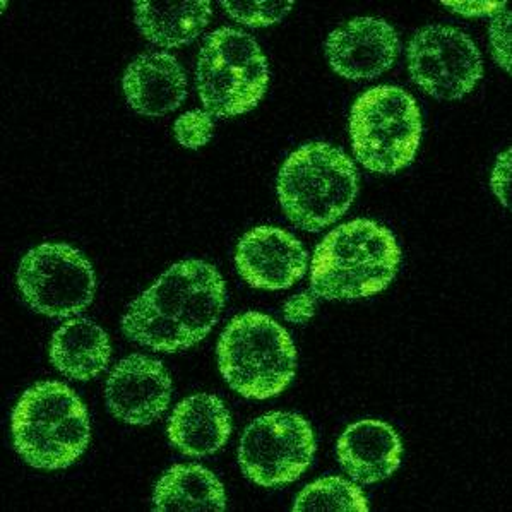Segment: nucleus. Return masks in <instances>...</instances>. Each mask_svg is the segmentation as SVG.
<instances>
[{
  "label": "nucleus",
  "mask_w": 512,
  "mask_h": 512,
  "mask_svg": "<svg viewBox=\"0 0 512 512\" xmlns=\"http://www.w3.org/2000/svg\"><path fill=\"white\" fill-rule=\"evenodd\" d=\"M211 18L208 0L199 2H137L136 24L148 42L177 48L203 33Z\"/></svg>",
  "instance_id": "nucleus-19"
},
{
  "label": "nucleus",
  "mask_w": 512,
  "mask_h": 512,
  "mask_svg": "<svg viewBox=\"0 0 512 512\" xmlns=\"http://www.w3.org/2000/svg\"><path fill=\"white\" fill-rule=\"evenodd\" d=\"M213 129L215 122L211 119V114L203 110H192L180 115L173 126L177 141L189 149L203 148L204 144H208L213 136Z\"/></svg>",
  "instance_id": "nucleus-22"
},
{
  "label": "nucleus",
  "mask_w": 512,
  "mask_h": 512,
  "mask_svg": "<svg viewBox=\"0 0 512 512\" xmlns=\"http://www.w3.org/2000/svg\"><path fill=\"white\" fill-rule=\"evenodd\" d=\"M295 512H365L369 504L364 492L345 478H321L307 485L295 501Z\"/></svg>",
  "instance_id": "nucleus-20"
},
{
  "label": "nucleus",
  "mask_w": 512,
  "mask_h": 512,
  "mask_svg": "<svg viewBox=\"0 0 512 512\" xmlns=\"http://www.w3.org/2000/svg\"><path fill=\"white\" fill-rule=\"evenodd\" d=\"M124 93L137 114L161 117L182 105L187 78L179 60L165 52H149L132 60L124 74Z\"/></svg>",
  "instance_id": "nucleus-14"
},
{
  "label": "nucleus",
  "mask_w": 512,
  "mask_h": 512,
  "mask_svg": "<svg viewBox=\"0 0 512 512\" xmlns=\"http://www.w3.org/2000/svg\"><path fill=\"white\" fill-rule=\"evenodd\" d=\"M336 453L343 470L355 482L370 485L386 480L398 470L403 446L389 423L360 420L343 432Z\"/></svg>",
  "instance_id": "nucleus-15"
},
{
  "label": "nucleus",
  "mask_w": 512,
  "mask_h": 512,
  "mask_svg": "<svg viewBox=\"0 0 512 512\" xmlns=\"http://www.w3.org/2000/svg\"><path fill=\"white\" fill-rule=\"evenodd\" d=\"M105 398L115 418L131 425H148L170 405L172 379L160 360L131 355L115 365Z\"/></svg>",
  "instance_id": "nucleus-11"
},
{
  "label": "nucleus",
  "mask_w": 512,
  "mask_h": 512,
  "mask_svg": "<svg viewBox=\"0 0 512 512\" xmlns=\"http://www.w3.org/2000/svg\"><path fill=\"white\" fill-rule=\"evenodd\" d=\"M490 187L495 196L499 197L506 208L511 206V149L502 153L497 158L492 175H490Z\"/></svg>",
  "instance_id": "nucleus-24"
},
{
  "label": "nucleus",
  "mask_w": 512,
  "mask_h": 512,
  "mask_svg": "<svg viewBox=\"0 0 512 512\" xmlns=\"http://www.w3.org/2000/svg\"><path fill=\"white\" fill-rule=\"evenodd\" d=\"M12 435L26 463L40 470H62L88 447V411L66 384L38 382L14 408Z\"/></svg>",
  "instance_id": "nucleus-3"
},
{
  "label": "nucleus",
  "mask_w": 512,
  "mask_h": 512,
  "mask_svg": "<svg viewBox=\"0 0 512 512\" xmlns=\"http://www.w3.org/2000/svg\"><path fill=\"white\" fill-rule=\"evenodd\" d=\"M230 18L247 24L251 28H264L271 24L280 23L292 9L293 2H221Z\"/></svg>",
  "instance_id": "nucleus-21"
},
{
  "label": "nucleus",
  "mask_w": 512,
  "mask_h": 512,
  "mask_svg": "<svg viewBox=\"0 0 512 512\" xmlns=\"http://www.w3.org/2000/svg\"><path fill=\"white\" fill-rule=\"evenodd\" d=\"M155 511L221 512L227 509V494L215 473L199 465H177L156 483Z\"/></svg>",
  "instance_id": "nucleus-18"
},
{
  "label": "nucleus",
  "mask_w": 512,
  "mask_h": 512,
  "mask_svg": "<svg viewBox=\"0 0 512 512\" xmlns=\"http://www.w3.org/2000/svg\"><path fill=\"white\" fill-rule=\"evenodd\" d=\"M225 305L220 271L199 259L177 262L129 305L122 329L156 352H179L208 336Z\"/></svg>",
  "instance_id": "nucleus-1"
},
{
  "label": "nucleus",
  "mask_w": 512,
  "mask_h": 512,
  "mask_svg": "<svg viewBox=\"0 0 512 512\" xmlns=\"http://www.w3.org/2000/svg\"><path fill=\"white\" fill-rule=\"evenodd\" d=\"M316 300L310 297L309 293L295 295L285 305V317L290 322H305L314 316Z\"/></svg>",
  "instance_id": "nucleus-25"
},
{
  "label": "nucleus",
  "mask_w": 512,
  "mask_h": 512,
  "mask_svg": "<svg viewBox=\"0 0 512 512\" xmlns=\"http://www.w3.org/2000/svg\"><path fill=\"white\" fill-rule=\"evenodd\" d=\"M112 355L108 334L98 324L78 317L57 329L50 345V360L60 374L90 381L107 369Z\"/></svg>",
  "instance_id": "nucleus-17"
},
{
  "label": "nucleus",
  "mask_w": 512,
  "mask_h": 512,
  "mask_svg": "<svg viewBox=\"0 0 512 512\" xmlns=\"http://www.w3.org/2000/svg\"><path fill=\"white\" fill-rule=\"evenodd\" d=\"M196 79L208 114H247L266 93L268 62L251 35L235 28H221L213 31L201 48Z\"/></svg>",
  "instance_id": "nucleus-6"
},
{
  "label": "nucleus",
  "mask_w": 512,
  "mask_h": 512,
  "mask_svg": "<svg viewBox=\"0 0 512 512\" xmlns=\"http://www.w3.org/2000/svg\"><path fill=\"white\" fill-rule=\"evenodd\" d=\"M399 38L391 24L377 18H357L329 35L326 43L334 72L353 81L376 79L398 59Z\"/></svg>",
  "instance_id": "nucleus-12"
},
{
  "label": "nucleus",
  "mask_w": 512,
  "mask_h": 512,
  "mask_svg": "<svg viewBox=\"0 0 512 512\" xmlns=\"http://www.w3.org/2000/svg\"><path fill=\"white\" fill-rule=\"evenodd\" d=\"M413 83L437 100H459L483 76L480 50L470 36L453 26L432 24L413 36L408 47Z\"/></svg>",
  "instance_id": "nucleus-10"
},
{
  "label": "nucleus",
  "mask_w": 512,
  "mask_h": 512,
  "mask_svg": "<svg viewBox=\"0 0 512 512\" xmlns=\"http://www.w3.org/2000/svg\"><path fill=\"white\" fill-rule=\"evenodd\" d=\"M18 286L31 309L43 316L69 317L95 297V271L71 245L42 244L23 257Z\"/></svg>",
  "instance_id": "nucleus-8"
},
{
  "label": "nucleus",
  "mask_w": 512,
  "mask_h": 512,
  "mask_svg": "<svg viewBox=\"0 0 512 512\" xmlns=\"http://www.w3.org/2000/svg\"><path fill=\"white\" fill-rule=\"evenodd\" d=\"M401 251L376 221L353 220L328 233L312 257L310 288L326 300H357L386 290L398 273Z\"/></svg>",
  "instance_id": "nucleus-2"
},
{
  "label": "nucleus",
  "mask_w": 512,
  "mask_h": 512,
  "mask_svg": "<svg viewBox=\"0 0 512 512\" xmlns=\"http://www.w3.org/2000/svg\"><path fill=\"white\" fill-rule=\"evenodd\" d=\"M442 6L473 18V16H494L495 12L501 11L502 7L506 6V2H442Z\"/></svg>",
  "instance_id": "nucleus-26"
},
{
  "label": "nucleus",
  "mask_w": 512,
  "mask_h": 512,
  "mask_svg": "<svg viewBox=\"0 0 512 512\" xmlns=\"http://www.w3.org/2000/svg\"><path fill=\"white\" fill-rule=\"evenodd\" d=\"M350 134L355 156L370 172H399L413 161L422 139L415 98L396 86L372 88L353 105Z\"/></svg>",
  "instance_id": "nucleus-7"
},
{
  "label": "nucleus",
  "mask_w": 512,
  "mask_h": 512,
  "mask_svg": "<svg viewBox=\"0 0 512 512\" xmlns=\"http://www.w3.org/2000/svg\"><path fill=\"white\" fill-rule=\"evenodd\" d=\"M235 264L252 288L285 290L307 269V252L292 233L274 227H257L237 245Z\"/></svg>",
  "instance_id": "nucleus-13"
},
{
  "label": "nucleus",
  "mask_w": 512,
  "mask_h": 512,
  "mask_svg": "<svg viewBox=\"0 0 512 512\" xmlns=\"http://www.w3.org/2000/svg\"><path fill=\"white\" fill-rule=\"evenodd\" d=\"M358 192L357 168L331 144L312 143L288 156L278 175L281 208L293 225L319 232L340 220Z\"/></svg>",
  "instance_id": "nucleus-4"
},
{
  "label": "nucleus",
  "mask_w": 512,
  "mask_h": 512,
  "mask_svg": "<svg viewBox=\"0 0 512 512\" xmlns=\"http://www.w3.org/2000/svg\"><path fill=\"white\" fill-rule=\"evenodd\" d=\"M218 365L233 391L244 398L268 399L292 382L297 350L278 322L247 312L235 317L221 334Z\"/></svg>",
  "instance_id": "nucleus-5"
},
{
  "label": "nucleus",
  "mask_w": 512,
  "mask_h": 512,
  "mask_svg": "<svg viewBox=\"0 0 512 512\" xmlns=\"http://www.w3.org/2000/svg\"><path fill=\"white\" fill-rule=\"evenodd\" d=\"M490 45L495 62L511 72V11L507 4L494 14L490 24Z\"/></svg>",
  "instance_id": "nucleus-23"
},
{
  "label": "nucleus",
  "mask_w": 512,
  "mask_h": 512,
  "mask_svg": "<svg viewBox=\"0 0 512 512\" xmlns=\"http://www.w3.org/2000/svg\"><path fill=\"white\" fill-rule=\"evenodd\" d=\"M316 439L309 422L297 413L274 411L245 429L239 447L245 477L262 487L297 480L312 463Z\"/></svg>",
  "instance_id": "nucleus-9"
},
{
  "label": "nucleus",
  "mask_w": 512,
  "mask_h": 512,
  "mask_svg": "<svg viewBox=\"0 0 512 512\" xmlns=\"http://www.w3.org/2000/svg\"><path fill=\"white\" fill-rule=\"evenodd\" d=\"M232 434L227 406L213 394H194L180 401L168 420V437L180 453L191 458L215 454Z\"/></svg>",
  "instance_id": "nucleus-16"
}]
</instances>
